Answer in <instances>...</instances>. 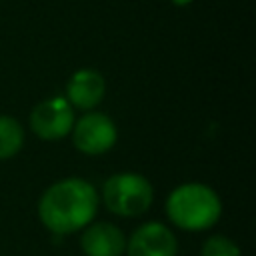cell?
Masks as SVG:
<instances>
[{
  "mask_svg": "<svg viewBox=\"0 0 256 256\" xmlns=\"http://www.w3.org/2000/svg\"><path fill=\"white\" fill-rule=\"evenodd\" d=\"M98 196L92 184L80 178H66L50 186L38 204L42 224L56 234H70L92 222Z\"/></svg>",
  "mask_w": 256,
  "mask_h": 256,
  "instance_id": "obj_1",
  "label": "cell"
},
{
  "mask_svg": "<svg viewBox=\"0 0 256 256\" xmlns=\"http://www.w3.org/2000/svg\"><path fill=\"white\" fill-rule=\"evenodd\" d=\"M166 212L178 228L204 230L220 218L222 206L212 188L204 184H184L168 196Z\"/></svg>",
  "mask_w": 256,
  "mask_h": 256,
  "instance_id": "obj_2",
  "label": "cell"
},
{
  "mask_svg": "<svg viewBox=\"0 0 256 256\" xmlns=\"http://www.w3.org/2000/svg\"><path fill=\"white\" fill-rule=\"evenodd\" d=\"M104 202L106 208L118 216H138L148 210L152 204V186L150 182L134 172L114 174L104 184Z\"/></svg>",
  "mask_w": 256,
  "mask_h": 256,
  "instance_id": "obj_3",
  "label": "cell"
},
{
  "mask_svg": "<svg viewBox=\"0 0 256 256\" xmlns=\"http://www.w3.org/2000/svg\"><path fill=\"white\" fill-rule=\"evenodd\" d=\"M30 126L36 136L44 140H58L74 126V112L68 100L56 96L40 102L30 114Z\"/></svg>",
  "mask_w": 256,
  "mask_h": 256,
  "instance_id": "obj_4",
  "label": "cell"
},
{
  "mask_svg": "<svg viewBox=\"0 0 256 256\" xmlns=\"http://www.w3.org/2000/svg\"><path fill=\"white\" fill-rule=\"evenodd\" d=\"M74 146L84 154H102L116 142L114 122L100 112L84 114L74 126Z\"/></svg>",
  "mask_w": 256,
  "mask_h": 256,
  "instance_id": "obj_5",
  "label": "cell"
},
{
  "mask_svg": "<svg viewBox=\"0 0 256 256\" xmlns=\"http://www.w3.org/2000/svg\"><path fill=\"white\" fill-rule=\"evenodd\" d=\"M178 242L170 228L158 222L140 226L128 240V256H176Z\"/></svg>",
  "mask_w": 256,
  "mask_h": 256,
  "instance_id": "obj_6",
  "label": "cell"
},
{
  "mask_svg": "<svg viewBox=\"0 0 256 256\" xmlns=\"http://www.w3.org/2000/svg\"><path fill=\"white\" fill-rule=\"evenodd\" d=\"M80 246L86 256H122L126 250V238L120 228L100 222L84 230Z\"/></svg>",
  "mask_w": 256,
  "mask_h": 256,
  "instance_id": "obj_7",
  "label": "cell"
},
{
  "mask_svg": "<svg viewBox=\"0 0 256 256\" xmlns=\"http://www.w3.org/2000/svg\"><path fill=\"white\" fill-rule=\"evenodd\" d=\"M66 96H68V104L90 110L104 96V78L96 70H90V68L78 70L68 82Z\"/></svg>",
  "mask_w": 256,
  "mask_h": 256,
  "instance_id": "obj_8",
  "label": "cell"
},
{
  "mask_svg": "<svg viewBox=\"0 0 256 256\" xmlns=\"http://www.w3.org/2000/svg\"><path fill=\"white\" fill-rule=\"evenodd\" d=\"M22 142H24L22 126L10 116H0V160L14 156L22 148Z\"/></svg>",
  "mask_w": 256,
  "mask_h": 256,
  "instance_id": "obj_9",
  "label": "cell"
},
{
  "mask_svg": "<svg viewBox=\"0 0 256 256\" xmlns=\"http://www.w3.org/2000/svg\"><path fill=\"white\" fill-rule=\"evenodd\" d=\"M202 256H240V248L224 236H212L202 246Z\"/></svg>",
  "mask_w": 256,
  "mask_h": 256,
  "instance_id": "obj_10",
  "label": "cell"
},
{
  "mask_svg": "<svg viewBox=\"0 0 256 256\" xmlns=\"http://www.w3.org/2000/svg\"><path fill=\"white\" fill-rule=\"evenodd\" d=\"M176 4H186V2H190V0H174Z\"/></svg>",
  "mask_w": 256,
  "mask_h": 256,
  "instance_id": "obj_11",
  "label": "cell"
}]
</instances>
